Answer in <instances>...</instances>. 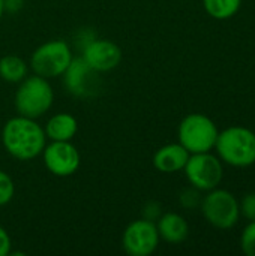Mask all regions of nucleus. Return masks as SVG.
Instances as JSON below:
<instances>
[{
    "mask_svg": "<svg viewBox=\"0 0 255 256\" xmlns=\"http://www.w3.org/2000/svg\"><path fill=\"white\" fill-rule=\"evenodd\" d=\"M218 128L213 120L204 114L192 112L186 116L177 129L179 142L191 153H206L215 148Z\"/></svg>",
    "mask_w": 255,
    "mask_h": 256,
    "instance_id": "obj_4",
    "label": "nucleus"
},
{
    "mask_svg": "<svg viewBox=\"0 0 255 256\" xmlns=\"http://www.w3.org/2000/svg\"><path fill=\"white\" fill-rule=\"evenodd\" d=\"M54 92L48 80L39 75L26 76L17 88L14 105L18 116L39 118L53 106Z\"/></svg>",
    "mask_w": 255,
    "mask_h": 256,
    "instance_id": "obj_3",
    "label": "nucleus"
},
{
    "mask_svg": "<svg viewBox=\"0 0 255 256\" xmlns=\"http://www.w3.org/2000/svg\"><path fill=\"white\" fill-rule=\"evenodd\" d=\"M93 74H98V72L90 69L87 66V63L83 60V57L72 58L71 64L68 66L66 72L63 74L68 90L77 96L89 94V92L92 88Z\"/></svg>",
    "mask_w": 255,
    "mask_h": 256,
    "instance_id": "obj_12",
    "label": "nucleus"
},
{
    "mask_svg": "<svg viewBox=\"0 0 255 256\" xmlns=\"http://www.w3.org/2000/svg\"><path fill=\"white\" fill-rule=\"evenodd\" d=\"M200 190L198 189H188V190H185L182 195H180V202H182V206L183 207H186V208H192V207H197L200 202H201V200H200V194H198Z\"/></svg>",
    "mask_w": 255,
    "mask_h": 256,
    "instance_id": "obj_20",
    "label": "nucleus"
},
{
    "mask_svg": "<svg viewBox=\"0 0 255 256\" xmlns=\"http://www.w3.org/2000/svg\"><path fill=\"white\" fill-rule=\"evenodd\" d=\"M27 76V63L18 56H5L0 58V78L6 82H21Z\"/></svg>",
    "mask_w": 255,
    "mask_h": 256,
    "instance_id": "obj_15",
    "label": "nucleus"
},
{
    "mask_svg": "<svg viewBox=\"0 0 255 256\" xmlns=\"http://www.w3.org/2000/svg\"><path fill=\"white\" fill-rule=\"evenodd\" d=\"M45 168L56 177H69L80 168L81 156L71 141H51L42 150Z\"/></svg>",
    "mask_w": 255,
    "mask_h": 256,
    "instance_id": "obj_9",
    "label": "nucleus"
},
{
    "mask_svg": "<svg viewBox=\"0 0 255 256\" xmlns=\"http://www.w3.org/2000/svg\"><path fill=\"white\" fill-rule=\"evenodd\" d=\"M240 249L246 256H255V220H251L242 231Z\"/></svg>",
    "mask_w": 255,
    "mask_h": 256,
    "instance_id": "obj_17",
    "label": "nucleus"
},
{
    "mask_svg": "<svg viewBox=\"0 0 255 256\" xmlns=\"http://www.w3.org/2000/svg\"><path fill=\"white\" fill-rule=\"evenodd\" d=\"M242 0H203L206 12L215 20H228L240 9Z\"/></svg>",
    "mask_w": 255,
    "mask_h": 256,
    "instance_id": "obj_16",
    "label": "nucleus"
},
{
    "mask_svg": "<svg viewBox=\"0 0 255 256\" xmlns=\"http://www.w3.org/2000/svg\"><path fill=\"white\" fill-rule=\"evenodd\" d=\"M158 232L159 237L170 243V244H179L185 242L189 236V226L183 216L177 213H165L158 220Z\"/></svg>",
    "mask_w": 255,
    "mask_h": 256,
    "instance_id": "obj_13",
    "label": "nucleus"
},
{
    "mask_svg": "<svg viewBox=\"0 0 255 256\" xmlns=\"http://www.w3.org/2000/svg\"><path fill=\"white\" fill-rule=\"evenodd\" d=\"M3 12H5V2H3V0H0V18H2Z\"/></svg>",
    "mask_w": 255,
    "mask_h": 256,
    "instance_id": "obj_23",
    "label": "nucleus"
},
{
    "mask_svg": "<svg viewBox=\"0 0 255 256\" xmlns=\"http://www.w3.org/2000/svg\"><path fill=\"white\" fill-rule=\"evenodd\" d=\"M183 171L192 188L203 192H209L218 188L224 177L221 159L213 156L210 152L189 154Z\"/></svg>",
    "mask_w": 255,
    "mask_h": 256,
    "instance_id": "obj_7",
    "label": "nucleus"
},
{
    "mask_svg": "<svg viewBox=\"0 0 255 256\" xmlns=\"http://www.w3.org/2000/svg\"><path fill=\"white\" fill-rule=\"evenodd\" d=\"M11 248H12V242L11 237L8 234V231L0 226V256H8L11 254Z\"/></svg>",
    "mask_w": 255,
    "mask_h": 256,
    "instance_id": "obj_21",
    "label": "nucleus"
},
{
    "mask_svg": "<svg viewBox=\"0 0 255 256\" xmlns=\"http://www.w3.org/2000/svg\"><path fill=\"white\" fill-rule=\"evenodd\" d=\"M2 144L5 150L18 160H32L42 154L47 146L44 128L35 118L17 116L9 118L2 130Z\"/></svg>",
    "mask_w": 255,
    "mask_h": 256,
    "instance_id": "obj_1",
    "label": "nucleus"
},
{
    "mask_svg": "<svg viewBox=\"0 0 255 256\" xmlns=\"http://www.w3.org/2000/svg\"><path fill=\"white\" fill-rule=\"evenodd\" d=\"M201 213L207 224L218 230L233 228L240 216L239 201L225 189H212L200 202Z\"/></svg>",
    "mask_w": 255,
    "mask_h": 256,
    "instance_id": "obj_6",
    "label": "nucleus"
},
{
    "mask_svg": "<svg viewBox=\"0 0 255 256\" xmlns=\"http://www.w3.org/2000/svg\"><path fill=\"white\" fill-rule=\"evenodd\" d=\"M81 57L95 72H108L120 64L123 52L122 48L113 40L95 39L86 45Z\"/></svg>",
    "mask_w": 255,
    "mask_h": 256,
    "instance_id": "obj_10",
    "label": "nucleus"
},
{
    "mask_svg": "<svg viewBox=\"0 0 255 256\" xmlns=\"http://www.w3.org/2000/svg\"><path fill=\"white\" fill-rule=\"evenodd\" d=\"M239 208H240V214L248 219L249 222L255 220V192L246 194L242 201L239 202Z\"/></svg>",
    "mask_w": 255,
    "mask_h": 256,
    "instance_id": "obj_19",
    "label": "nucleus"
},
{
    "mask_svg": "<svg viewBox=\"0 0 255 256\" xmlns=\"http://www.w3.org/2000/svg\"><path fill=\"white\" fill-rule=\"evenodd\" d=\"M77 130L78 122L69 112H59L53 116L44 128L45 136L50 141H71Z\"/></svg>",
    "mask_w": 255,
    "mask_h": 256,
    "instance_id": "obj_14",
    "label": "nucleus"
},
{
    "mask_svg": "<svg viewBox=\"0 0 255 256\" xmlns=\"http://www.w3.org/2000/svg\"><path fill=\"white\" fill-rule=\"evenodd\" d=\"M189 152L180 144V142H173L162 146L161 148L156 150L153 154V166L164 174H173L177 171H182L189 159Z\"/></svg>",
    "mask_w": 255,
    "mask_h": 256,
    "instance_id": "obj_11",
    "label": "nucleus"
},
{
    "mask_svg": "<svg viewBox=\"0 0 255 256\" xmlns=\"http://www.w3.org/2000/svg\"><path fill=\"white\" fill-rule=\"evenodd\" d=\"M15 194V184L11 176L0 170V207L9 204Z\"/></svg>",
    "mask_w": 255,
    "mask_h": 256,
    "instance_id": "obj_18",
    "label": "nucleus"
},
{
    "mask_svg": "<svg viewBox=\"0 0 255 256\" xmlns=\"http://www.w3.org/2000/svg\"><path fill=\"white\" fill-rule=\"evenodd\" d=\"M159 240L156 224L150 219H138L131 222L123 231L122 248L129 256H149L158 249Z\"/></svg>",
    "mask_w": 255,
    "mask_h": 256,
    "instance_id": "obj_8",
    "label": "nucleus"
},
{
    "mask_svg": "<svg viewBox=\"0 0 255 256\" xmlns=\"http://www.w3.org/2000/svg\"><path fill=\"white\" fill-rule=\"evenodd\" d=\"M5 2V10H18L23 6V0H3Z\"/></svg>",
    "mask_w": 255,
    "mask_h": 256,
    "instance_id": "obj_22",
    "label": "nucleus"
},
{
    "mask_svg": "<svg viewBox=\"0 0 255 256\" xmlns=\"http://www.w3.org/2000/svg\"><path fill=\"white\" fill-rule=\"evenodd\" d=\"M215 148L221 162L246 168L255 164V134L243 126H231L218 134Z\"/></svg>",
    "mask_w": 255,
    "mask_h": 256,
    "instance_id": "obj_2",
    "label": "nucleus"
},
{
    "mask_svg": "<svg viewBox=\"0 0 255 256\" xmlns=\"http://www.w3.org/2000/svg\"><path fill=\"white\" fill-rule=\"evenodd\" d=\"M72 58L74 56L71 46L65 40L54 39L39 45L33 51L30 57V66L36 75L50 80L62 76L71 64Z\"/></svg>",
    "mask_w": 255,
    "mask_h": 256,
    "instance_id": "obj_5",
    "label": "nucleus"
}]
</instances>
